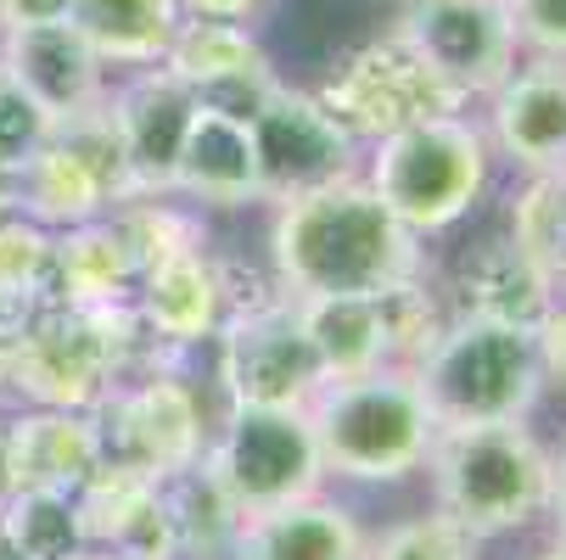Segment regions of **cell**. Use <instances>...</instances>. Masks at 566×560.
Returning <instances> with one entry per match:
<instances>
[{"mask_svg": "<svg viewBox=\"0 0 566 560\" xmlns=\"http://www.w3.org/2000/svg\"><path fill=\"white\" fill-rule=\"evenodd\" d=\"M264 258L286 297H370L427 270L421 235L365 186V175L270 208Z\"/></svg>", "mask_w": 566, "mask_h": 560, "instance_id": "obj_1", "label": "cell"}, {"mask_svg": "<svg viewBox=\"0 0 566 560\" xmlns=\"http://www.w3.org/2000/svg\"><path fill=\"white\" fill-rule=\"evenodd\" d=\"M308 426L326 476H343V483H403L438 443V415L416 370L398 364L354 381H326L308 404Z\"/></svg>", "mask_w": 566, "mask_h": 560, "instance_id": "obj_2", "label": "cell"}, {"mask_svg": "<svg viewBox=\"0 0 566 560\" xmlns=\"http://www.w3.org/2000/svg\"><path fill=\"white\" fill-rule=\"evenodd\" d=\"M432 510L476 532L482 543L500 532H522L533 516L549 510L555 454L533 437L527 421L511 426H438L427 454Z\"/></svg>", "mask_w": 566, "mask_h": 560, "instance_id": "obj_3", "label": "cell"}, {"mask_svg": "<svg viewBox=\"0 0 566 560\" xmlns=\"http://www.w3.org/2000/svg\"><path fill=\"white\" fill-rule=\"evenodd\" d=\"M494 146L471 113H443L398 129L376 146H365V186L392 208V219L410 235H443L454 230L494 180Z\"/></svg>", "mask_w": 566, "mask_h": 560, "instance_id": "obj_4", "label": "cell"}, {"mask_svg": "<svg viewBox=\"0 0 566 560\" xmlns=\"http://www.w3.org/2000/svg\"><path fill=\"white\" fill-rule=\"evenodd\" d=\"M416 381L438 426H511L533 415L544 392L533 331L465 314L449 319V331L416 364Z\"/></svg>", "mask_w": 566, "mask_h": 560, "instance_id": "obj_5", "label": "cell"}, {"mask_svg": "<svg viewBox=\"0 0 566 560\" xmlns=\"http://www.w3.org/2000/svg\"><path fill=\"white\" fill-rule=\"evenodd\" d=\"M124 202H135V186H129L124 135L107 102L67 124H51L45 146L29 157L23 186H18V213L45 224L51 235L107 219Z\"/></svg>", "mask_w": 566, "mask_h": 560, "instance_id": "obj_6", "label": "cell"}, {"mask_svg": "<svg viewBox=\"0 0 566 560\" xmlns=\"http://www.w3.org/2000/svg\"><path fill=\"white\" fill-rule=\"evenodd\" d=\"M314 96L332 107V118L359 146H376V140L410 129L421 118H443V113H465L471 107L449 78H438L410 45H403V34L392 23L376 40L354 45L326 73V85H314Z\"/></svg>", "mask_w": 566, "mask_h": 560, "instance_id": "obj_7", "label": "cell"}, {"mask_svg": "<svg viewBox=\"0 0 566 560\" xmlns=\"http://www.w3.org/2000/svg\"><path fill=\"white\" fill-rule=\"evenodd\" d=\"M202 459L241 516H264L326 488V459H319L308 410H224Z\"/></svg>", "mask_w": 566, "mask_h": 560, "instance_id": "obj_8", "label": "cell"}, {"mask_svg": "<svg viewBox=\"0 0 566 560\" xmlns=\"http://www.w3.org/2000/svg\"><path fill=\"white\" fill-rule=\"evenodd\" d=\"M213 376L224 410H308L314 392L326 387L292 297L230 314L213 337Z\"/></svg>", "mask_w": 566, "mask_h": 560, "instance_id": "obj_9", "label": "cell"}, {"mask_svg": "<svg viewBox=\"0 0 566 560\" xmlns=\"http://www.w3.org/2000/svg\"><path fill=\"white\" fill-rule=\"evenodd\" d=\"M248 129H253L259 186L270 208L303 191H319V186L354 180L365 169V146L332 118V107L303 85H286V78L259 102Z\"/></svg>", "mask_w": 566, "mask_h": 560, "instance_id": "obj_10", "label": "cell"}, {"mask_svg": "<svg viewBox=\"0 0 566 560\" xmlns=\"http://www.w3.org/2000/svg\"><path fill=\"white\" fill-rule=\"evenodd\" d=\"M102 426V448L118 465H135L146 476H175L208 454V415H202V392L180 370H151L140 381L113 387L102 404L91 410Z\"/></svg>", "mask_w": 566, "mask_h": 560, "instance_id": "obj_11", "label": "cell"}, {"mask_svg": "<svg viewBox=\"0 0 566 560\" xmlns=\"http://www.w3.org/2000/svg\"><path fill=\"white\" fill-rule=\"evenodd\" d=\"M392 29L465 102H489L522 62L505 0H410Z\"/></svg>", "mask_w": 566, "mask_h": 560, "instance_id": "obj_12", "label": "cell"}, {"mask_svg": "<svg viewBox=\"0 0 566 560\" xmlns=\"http://www.w3.org/2000/svg\"><path fill=\"white\" fill-rule=\"evenodd\" d=\"M164 67L197 96V107L208 113H230V118H253L259 102L281 85V73L259 40V29L248 23H213V18H186Z\"/></svg>", "mask_w": 566, "mask_h": 560, "instance_id": "obj_13", "label": "cell"}, {"mask_svg": "<svg viewBox=\"0 0 566 560\" xmlns=\"http://www.w3.org/2000/svg\"><path fill=\"white\" fill-rule=\"evenodd\" d=\"M107 107L124 135L135 197H175V169H180L186 135L197 124V96L169 67H140V73L113 78Z\"/></svg>", "mask_w": 566, "mask_h": 560, "instance_id": "obj_14", "label": "cell"}, {"mask_svg": "<svg viewBox=\"0 0 566 560\" xmlns=\"http://www.w3.org/2000/svg\"><path fill=\"white\" fill-rule=\"evenodd\" d=\"M0 73L45 113V124H67L78 113L102 107L118 78L73 23L0 29Z\"/></svg>", "mask_w": 566, "mask_h": 560, "instance_id": "obj_15", "label": "cell"}, {"mask_svg": "<svg viewBox=\"0 0 566 560\" xmlns=\"http://www.w3.org/2000/svg\"><path fill=\"white\" fill-rule=\"evenodd\" d=\"M494 157L516 175H560L566 169V62L522 56L516 73L489 96L476 118Z\"/></svg>", "mask_w": 566, "mask_h": 560, "instance_id": "obj_16", "label": "cell"}, {"mask_svg": "<svg viewBox=\"0 0 566 560\" xmlns=\"http://www.w3.org/2000/svg\"><path fill=\"white\" fill-rule=\"evenodd\" d=\"M0 448H7V494H78L107 459L102 426L85 410H18L12 421H0Z\"/></svg>", "mask_w": 566, "mask_h": 560, "instance_id": "obj_17", "label": "cell"}, {"mask_svg": "<svg viewBox=\"0 0 566 560\" xmlns=\"http://www.w3.org/2000/svg\"><path fill=\"white\" fill-rule=\"evenodd\" d=\"M449 308L465 319H500L516 331H538L555 308V275L538 258H527L511 235H489V242L460 253Z\"/></svg>", "mask_w": 566, "mask_h": 560, "instance_id": "obj_18", "label": "cell"}, {"mask_svg": "<svg viewBox=\"0 0 566 560\" xmlns=\"http://www.w3.org/2000/svg\"><path fill=\"white\" fill-rule=\"evenodd\" d=\"M175 197L191 202V208H202V213H235V208L264 202L259 151H253L248 118L197 107V124L186 135L180 169H175Z\"/></svg>", "mask_w": 566, "mask_h": 560, "instance_id": "obj_19", "label": "cell"}, {"mask_svg": "<svg viewBox=\"0 0 566 560\" xmlns=\"http://www.w3.org/2000/svg\"><path fill=\"white\" fill-rule=\"evenodd\" d=\"M135 308L146 319V331L164 342L175 359L213 342L224 326V292H219V270H213V247L208 253H186L169 264H151L135 286Z\"/></svg>", "mask_w": 566, "mask_h": 560, "instance_id": "obj_20", "label": "cell"}, {"mask_svg": "<svg viewBox=\"0 0 566 560\" xmlns=\"http://www.w3.org/2000/svg\"><path fill=\"white\" fill-rule=\"evenodd\" d=\"M370 538L343 499H297L264 516H248L230 560H365Z\"/></svg>", "mask_w": 566, "mask_h": 560, "instance_id": "obj_21", "label": "cell"}, {"mask_svg": "<svg viewBox=\"0 0 566 560\" xmlns=\"http://www.w3.org/2000/svg\"><path fill=\"white\" fill-rule=\"evenodd\" d=\"M140 286V264L124 242L118 219H91L56 230L51 242V275H45V297L40 303H62V308H102V303H129Z\"/></svg>", "mask_w": 566, "mask_h": 560, "instance_id": "obj_22", "label": "cell"}, {"mask_svg": "<svg viewBox=\"0 0 566 560\" xmlns=\"http://www.w3.org/2000/svg\"><path fill=\"white\" fill-rule=\"evenodd\" d=\"M67 23L91 40V51L113 73H140V67H164L186 12L180 0H73Z\"/></svg>", "mask_w": 566, "mask_h": 560, "instance_id": "obj_23", "label": "cell"}, {"mask_svg": "<svg viewBox=\"0 0 566 560\" xmlns=\"http://www.w3.org/2000/svg\"><path fill=\"white\" fill-rule=\"evenodd\" d=\"M297 319L319 353L326 381H354V376L392 364V342H387V319H381L376 292L370 297H303Z\"/></svg>", "mask_w": 566, "mask_h": 560, "instance_id": "obj_24", "label": "cell"}, {"mask_svg": "<svg viewBox=\"0 0 566 560\" xmlns=\"http://www.w3.org/2000/svg\"><path fill=\"white\" fill-rule=\"evenodd\" d=\"M157 494H164V510H169L180 560H230L235 532H241V521H248V516L235 510V499L224 494V483L213 476L208 459L164 476Z\"/></svg>", "mask_w": 566, "mask_h": 560, "instance_id": "obj_25", "label": "cell"}, {"mask_svg": "<svg viewBox=\"0 0 566 560\" xmlns=\"http://www.w3.org/2000/svg\"><path fill=\"white\" fill-rule=\"evenodd\" d=\"M0 554L7 560H78V554H91L73 494L12 488L0 499Z\"/></svg>", "mask_w": 566, "mask_h": 560, "instance_id": "obj_26", "label": "cell"}, {"mask_svg": "<svg viewBox=\"0 0 566 560\" xmlns=\"http://www.w3.org/2000/svg\"><path fill=\"white\" fill-rule=\"evenodd\" d=\"M113 219L124 230V242H129L140 275L151 264H169V258H186V253H208V213L180 202V197H135Z\"/></svg>", "mask_w": 566, "mask_h": 560, "instance_id": "obj_27", "label": "cell"}, {"mask_svg": "<svg viewBox=\"0 0 566 560\" xmlns=\"http://www.w3.org/2000/svg\"><path fill=\"white\" fill-rule=\"evenodd\" d=\"M151 499H157V476H146V471H135V465H118V459H102V471L73 494L78 527H85V543H91V549H113V543L124 538V527H129Z\"/></svg>", "mask_w": 566, "mask_h": 560, "instance_id": "obj_28", "label": "cell"}, {"mask_svg": "<svg viewBox=\"0 0 566 560\" xmlns=\"http://www.w3.org/2000/svg\"><path fill=\"white\" fill-rule=\"evenodd\" d=\"M505 235L555 275V264L566 258V191H560V175H522V186L511 191V230Z\"/></svg>", "mask_w": 566, "mask_h": 560, "instance_id": "obj_29", "label": "cell"}, {"mask_svg": "<svg viewBox=\"0 0 566 560\" xmlns=\"http://www.w3.org/2000/svg\"><path fill=\"white\" fill-rule=\"evenodd\" d=\"M365 560H482V538L449 521L443 510H432V516H410L387 527L365 549Z\"/></svg>", "mask_w": 566, "mask_h": 560, "instance_id": "obj_30", "label": "cell"}, {"mask_svg": "<svg viewBox=\"0 0 566 560\" xmlns=\"http://www.w3.org/2000/svg\"><path fill=\"white\" fill-rule=\"evenodd\" d=\"M51 242L56 235L45 224H34L29 213H0V292L7 297H45V275H51Z\"/></svg>", "mask_w": 566, "mask_h": 560, "instance_id": "obj_31", "label": "cell"}, {"mask_svg": "<svg viewBox=\"0 0 566 560\" xmlns=\"http://www.w3.org/2000/svg\"><path fill=\"white\" fill-rule=\"evenodd\" d=\"M505 18L522 56L566 62V0H505Z\"/></svg>", "mask_w": 566, "mask_h": 560, "instance_id": "obj_32", "label": "cell"}, {"mask_svg": "<svg viewBox=\"0 0 566 560\" xmlns=\"http://www.w3.org/2000/svg\"><path fill=\"white\" fill-rule=\"evenodd\" d=\"M34 314H40L34 297H7V292H0V392L12 387L18 353H23V342L34 331Z\"/></svg>", "mask_w": 566, "mask_h": 560, "instance_id": "obj_33", "label": "cell"}, {"mask_svg": "<svg viewBox=\"0 0 566 560\" xmlns=\"http://www.w3.org/2000/svg\"><path fill=\"white\" fill-rule=\"evenodd\" d=\"M533 348H538V376L544 387H566V308L555 303L549 319L533 331Z\"/></svg>", "mask_w": 566, "mask_h": 560, "instance_id": "obj_34", "label": "cell"}, {"mask_svg": "<svg viewBox=\"0 0 566 560\" xmlns=\"http://www.w3.org/2000/svg\"><path fill=\"white\" fill-rule=\"evenodd\" d=\"M73 18V0H0V29H51Z\"/></svg>", "mask_w": 566, "mask_h": 560, "instance_id": "obj_35", "label": "cell"}, {"mask_svg": "<svg viewBox=\"0 0 566 560\" xmlns=\"http://www.w3.org/2000/svg\"><path fill=\"white\" fill-rule=\"evenodd\" d=\"M275 0H180L186 18H213V23H248L259 29V18H270Z\"/></svg>", "mask_w": 566, "mask_h": 560, "instance_id": "obj_36", "label": "cell"}, {"mask_svg": "<svg viewBox=\"0 0 566 560\" xmlns=\"http://www.w3.org/2000/svg\"><path fill=\"white\" fill-rule=\"evenodd\" d=\"M549 516H555V538L566 543V448L555 454V483H549Z\"/></svg>", "mask_w": 566, "mask_h": 560, "instance_id": "obj_37", "label": "cell"}, {"mask_svg": "<svg viewBox=\"0 0 566 560\" xmlns=\"http://www.w3.org/2000/svg\"><path fill=\"white\" fill-rule=\"evenodd\" d=\"M555 303H560V308H566V258H560V264H555Z\"/></svg>", "mask_w": 566, "mask_h": 560, "instance_id": "obj_38", "label": "cell"}, {"mask_svg": "<svg viewBox=\"0 0 566 560\" xmlns=\"http://www.w3.org/2000/svg\"><path fill=\"white\" fill-rule=\"evenodd\" d=\"M365 7H381V12H392V18H398L403 7H410V0H365Z\"/></svg>", "mask_w": 566, "mask_h": 560, "instance_id": "obj_39", "label": "cell"}, {"mask_svg": "<svg viewBox=\"0 0 566 560\" xmlns=\"http://www.w3.org/2000/svg\"><path fill=\"white\" fill-rule=\"evenodd\" d=\"M78 560H113V554H102V549H91V554H78Z\"/></svg>", "mask_w": 566, "mask_h": 560, "instance_id": "obj_40", "label": "cell"}, {"mask_svg": "<svg viewBox=\"0 0 566 560\" xmlns=\"http://www.w3.org/2000/svg\"><path fill=\"white\" fill-rule=\"evenodd\" d=\"M560 191H566V169H560Z\"/></svg>", "mask_w": 566, "mask_h": 560, "instance_id": "obj_41", "label": "cell"}, {"mask_svg": "<svg viewBox=\"0 0 566 560\" xmlns=\"http://www.w3.org/2000/svg\"><path fill=\"white\" fill-rule=\"evenodd\" d=\"M0 560H7V554H0Z\"/></svg>", "mask_w": 566, "mask_h": 560, "instance_id": "obj_42", "label": "cell"}]
</instances>
